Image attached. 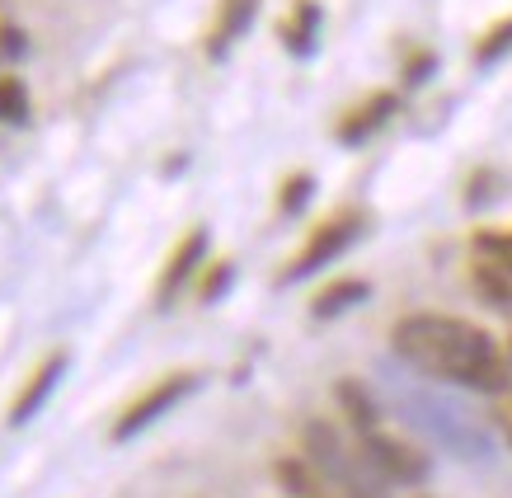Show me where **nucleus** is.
I'll return each mask as SVG.
<instances>
[{
    "label": "nucleus",
    "instance_id": "nucleus-2",
    "mask_svg": "<svg viewBox=\"0 0 512 498\" xmlns=\"http://www.w3.org/2000/svg\"><path fill=\"white\" fill-rule=\"evenodd\" d=\"M395 409L404 414V423H414L423 437H433L437 447H447L451 456H466V461H484L489 456L484 423H475L461 405H451V400L433 395V390L395 386Z\"/></svg>",
    "mask_w": 512,
    "mask_h": 498
},
{
    "label": "nucleus",
    "instance_id": "nucleus-17",
    "mask_svg": "<svg viewBox=\"0 0 512 498\" xmlns=\"http://www.w3.org/2000/svg\"><path fill=\"white\" fill-rule=\"evenodd\" d=\"M311 193H315V179L311 174H292V179H287V184H282V212H287V217H292V212H301V207L311 203Z\"/></svg>",
    "mask_w": 512,
    "mask_h": 498
},
{
    "label": "nucleus",
    "instance_id": "nucleus-18",
    "mask_svg": "<svg viewBox=\"0 0 512 498\" xmlns=\"http://www.w3.org/2000/svg\"><path fill=\"white\" fill-rule=\"evenodd\" d=\"M428 71H433V57L423 52V57H414V62L404 66V80H409V85H423V80H428Z\"/></svg>",
    "mask_w": 512,
    "mask_h": 498
},
{
    "label": "nucleus",
    "instance_id": "nucleus-13",
    "mask_svg": "<svg viewBox=\"0 0 512 498\" xmlns=\"http://www.w3.org/2000/svg\"><path fill=\"white\" fill-rule=\"evenodd\" d=\"M315 38H320V5H315V0H296L292 19L282 24V47H287L292 57H311Z\"/></svg>",
    "mask_w": 512,
    "mask_h": 498
},
{
    "label": "nucleus",
    "instance_id": "nucleus-15",
    "mask_svg": "<svg viewBox=\"0 0 512 498\" xmlns=\"http://www.w3.org/2000/svg\"><path fill=\"white\" fill-rule=\"evenodd\" d=\"M29 90H24V80L19 76H0V123L5 127H24L29 123Z\"/></svg>",
    "mask_w": 512,
    "mask_h": 498
},
{
    "label": "nucleus",
    "instance_id": "nucleus-16",
    "mask_svg": "<svg viewBox=\"0 0 512 498\" xmlns=\"http://www.w3.org/2000/svg\"><path fill=\"white\" fill-rule=\"evenodd\" d=\"M503 52H512V19H498L494 29L475 43V66H494Z\"/></svg>",
    "mask_w": 512,
    "mask_h": 498
},
{
    "label": "nucleus",
    "instance_id": "nucleus-10",
    "mask_svg": "<svg viewBox=\"0 0 512 498\" xmlns=\"http://www.w3.org/2000/svg\"><path fill=\"white\" fill-rule=\"evenodd\" d=\"M202 254H207V231H188L179 245H174L170 264H165V273H160V287H156V301L160 306H170L174 296L184 292V282L198 273Z\"/></svg>",
    "mask_w": 512,
    "mask_h": 498
},
{
    "label": "nucleus",
    "instance_id": "nucleus-21",
    "mask_svg": "<svg viewBox=\"0 0 512 498\" xmlns=\"http://www.w3.org/2000/svg\"><path fill=\"white\" fill-rule=\"evenodd\" d=\"M503 395H508V400H503V414H498V419H503V433H508V442H512V390H503Z\"/></svg>",
    "mask_w": 512,
    "mask_h": 498
},
{
    "label": "nucleus",
    "instance_id": "nucleus-12",
    "mask_svg": "<svg viewBox=\"0 0 512 498\" xmlns=\"http://www.w3.org/2000/svg\"><path fill=\"white\" fill-rule=\"evenodd\" d=\"M254 15H259V0H221L207 52H212V57H226V52L235 47V38H240V33L254 24Z\"/></svg>",
    "mask_w": 512,
    "mask_h": 498
},
{
    "label": "nucleus",
    "instance_id": "nucleus-3",
    "mask_svg": "<svg viewBox=\"0 0 512 498\" xmlns=\"http://www.w3.org/2000/svg\"><path fill=\"white\" fill-rule=\"evenodd\" d=\"M306 466L325 480L334 498H386V480L367 466V456L357 452V442H343L334 423H306Z\"/></svg>",
    "mask_w": 512,
    "mask_h": 498
},
{
    "label": "nucleus",
    "instance_id": "nucleus-14",
    "mask_svg": "<svg viewBox=\"0 0 512 498\" xmlns=\"http://www.w3.org/2000/svg\"><path fill=\"white\" fill-rule=\"evenodd\" d=\"M367 292H372V287H367L362 278H343V282H334V287H325V292L315 296L311 315H315V320H334V315L362 306V301H367Z\"/></svg>",
    "mask_w": 512,
    "mask_h": 498
},
{
    "label": "nucleus",
    "instance_id": "nucleus-7",
    "mask_svg": "<svg viewBox=\"0 0 512 498\" xmlns=\"http://www.w3.org/2000/svg\"><path fill=\"white\" fill-rule=\"evenodd\" d=\"M475 287L494 306H512V235H480L475 240Z\"/></svg>",
    "mask_w": 512,
    "mask_h": 498
},
{
    "label": "nucleus",
    "instance_id": "nucleus-8",
    "mask_svg": "<svg viewBox=\"0 0 512 498\" xmlns=\"http://www.w3.org/2000/svg\"><path fill=\"white\" fill-rule=\"evenodd\" d=\"M395 109H400V94L390 90H376L367 94L357 109H348L339 118V127H334V137L343 141V146H362V141H372V132H381V127L395 118Z\"/></svg>",
    "mask_w": 512,
    "mask_h": 498
},
{
    "label": "nucleus",
    "instance_id": "nucleus-11",
    "mask_svg": "<svg viewBox=\"0 0 512 498\" xmlns=\"http://www.w3.org/2000/svg\"><path fill=\"white\" fill-rule=\"evenodd\" d=\"M334 400H339V409H343V419H348V428H353V437L372 433V428H381V423H386L381 400H376L362 381H353V376H343L339 386H334Z\"/></svg>",
    "mask_w": 512,
    "mask_h": 498
},
{
    "label": "nucleus",
    "instance_id": "nucleus-6",
    "mask_svg": "<svg viewBox=\"0 0 512 498\" xmlns=\"http://www.w3.org/2000/svg\"><path fill=\"white\" fill-rule=\"evenodd\" d=\"M193 386H198V376L193 372H170L165 381H156L146 395H137V400L118 414V423H113V442H132L137 433H146V428H151L156 419H165L184 395H193Z\"/></svg>",
    "mask_w": 512,
    "mask_h": 498
},
{
    "label": "nucleus",
    "instance_id": "nucleus-4",
    "mask_svg": "<svg viewBox=\"0 0 512 498\" xmlns=\"http://www.w3.org/2000/svg\"><path fill=\"white\" fill-rule=\"evenodd\" d=\"M357 442V452L367 456V466L381 475L386 484H423L428 480V452H419L414 442H404V437H395L381 423V428H372V433H362L353 437Z\"/></svg>",
    "mask_w": 512,
    "mask_h": 498
},
{
    "label": "nucleus",
    "instance_id": "nucleus-9",
    "mask_svg": "<svg viewBox=\"0 0 512 498\" xmlns=\"http://www.w3.org/2000/svg\"><path fill=\"white\" fill-rule=\"evenodd\" d=\"M66 362H71L66 353H47V358L38 362V372L24 381V390L15 395V405H10V423H15V428H24L29 419H38V409L47 405V395H52L57 381L66 376Z\"/></svg>",
    "mask_w": 512,
    "mask_h": 498
},
{
    "label": "nucleus",
    "instance_id": "nucleus-1",
    "mask_svg": "<svg viewBox=\"0 0 512 498\" xmlns=\"http://www.w3.org/2000/svg\"><path fill=\"white\" fill-rule=\"evenodd\" d=\"M390 348L414 376H428L442 386L480 390V395L512 390V367L503 358V348L494 343V334H484L480 325H470L461 315H404L390 329Z\"/></svg>",
    "mask_w": 512,
    "mask_h": 498
},
{
    "label": "nucleus",
    "instance_id": "nucleus-5",
    "mask_svg": "<svg viewBox=\"0 0 512 498\" xmlns=\"http://www.w3.org/2000/svg\"><path fill=\"white\" fill-rule=\"evenodd\" d=\"M357 235H362V217H357V212H339V217L320 221L311 231V240L301 245V254L282 268V282H301V278H311V273H320V268L334 264L343 249L353 245Z\"/></svg>",
    "mask_w": 512,
    "mask_h": 498
},
{
    "label": "nucleus",
    "instance_id": "nucleus-19",
    "mask_svg": "<svg viewBox=\"0 0 512 498\" xmlns=\"http://www.w3.org/2000/svg\"><path fill=\"white\" fill-rule=\"evenodd\" d=\"M226 282H231V268H212V278L202 287V301H212L217 292H226Z\"/></svg>",
    "mask_w": 512,
    "mask_h": 498
},
{
    "label": "nucleus",
    "instance_id": "nucleus-20",
    "mask_svg": "<svg viewBox=\"0 0 512 498\" xmlns=\"http://www.w3.org/2000/svg\"><path fill=\"white\" fill-rule=\"evenodd\" d=\"M0 47H5V52H24V43H19V29H10V24H5V29H0Z\"/></svg>",
    "mask_w": 512,
    "mask_h": 498
}]
</instances>
